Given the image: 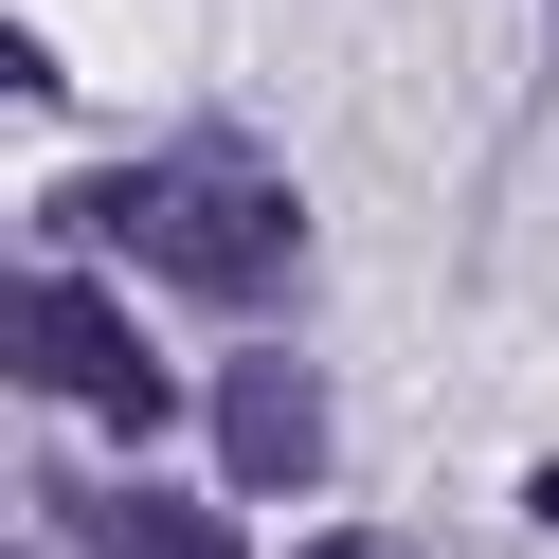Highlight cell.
Here are the masks:
<instances>
[{
    "label": "cell",
    "instance_id": "cell-4",
    "mask_svg": "<svg viewBox=\"0 0 559 559\" xmlns=\"http://www.w3.org/2000/svg\"><path fill=\"white\" fill-rule=\"evenodd\" d=\"M73 523H91L109 559H235V523L181 506V487H73Z\"/></svg>",
    "mask_w": 559,
    "mask_h": 559
},
{
    "label": "cell",
    "instance_id": "cell-1",
    "mask_svg": "<svg viewBox=\"0 0 559 559\" xmlns=\"http://www.w3.org/2000/svg\"><path fill=\"white\" fill-rule=\"evenodd\" d=\"M73 217L109 235L127 271H163V289H199V307H271L307 271V217L271 181H163V163H127V181H73Z\"/></svg>",
    "mask_w": 559,
    "mask_h": 559
},
{
    "label": "cell",
    "instance_id": "cell-3",
    "mask_svg": "<svg viewBox=\"0 0 559 559\" xmlns=\"http://www.w3.org/2000/svg\"><path fill=\"white\" fill-rule=\"evenodd\" d=\"M217 469L235 487H325V361L307 343H235L217 361Z\"/></svg>",
    "mask_w": 559,
    "mask_h": 559
},
{
    "label": "cell",
    "instance_id": "cell-2",
    "mask_svg": "<svg viewBox=\"0 0 559 559\" xmlns=\"http://www.w3.org/2000/svg\"><path fill=\"white\" fill-rule=\"evenodd\" d=\"M0 343H19V397H73V415H109V433H163V415H181V379H163L145 343H127V307L73 289V271H19Z\"/></svg>",
    "mask_w": 559,
    "mask_h": 559
},
{
    "label": "cell",
    "instance_id": "cell-5",
    "mask_svg": "<svg viewBox=\"0 0 559 559\" xmlns=\"http://www.w3.org/2000/svg\"><path fill=\"white\" fill-rule=\"evenodd\" d=\"M307 559H397V542H361V523H325V542H307Z\"/></svg>",
    "mask_w": 559,
    "mask_h": 559
}]
</instances>
